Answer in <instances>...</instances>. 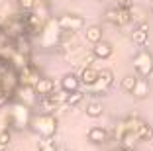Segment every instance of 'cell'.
I'll list each match as a JSON object with an SVG mask.
<instances>
[{
  "label": "cell",
  "mask_w": 153,
  "mask_h": 151,
  "mask_svg": "<svg viewBox=\"0 0 153 151\" xmlns=\"http://www.w3.org/2000/svg\"><path fill=\"white\" fill-rule=\"evenodd\" d=\"M12 100H16V102H22V104H26V106L32 108L33 104H36L37 96H36V92H33V86L18 85V86H16V90H14Z\"/></svg>",
  "instance_id": "obj_8"
},
{
  "label": "cell",
  "mask_w": 153,
  "mask_h": 151,
  "mask_svg": "<svg viewBox=\"0 0 153 151\" xmlns=\"http://www.w3.org/2000/svg\"><path fill=\"white\" fill-rule=\"evenodd\" d=\"M112 51H114L112 43H108V41H104V39L92 43V57H96V59H108L112 55Z\"/></svg>",
  "instance_id": "obj_11"
},
{
  "label": "cell",
  "mask_w": 153,
  "mask_h": 151,
  "mask_svg": "<svg viewBox=\"0 0 153 151\" xmlns=\"http://www.w3.org/2000/svg\"><path fill=\"white\" fill-rule=\"evenodd\" d=\"M82 98H85V92H81V90L67 92V96H65V104H67V106H79V104L82 102Z\"/></svg>",
  "instance_id": "obj_23"
},
{
  "label": "cell",
  "mask_w": 153,
  "mask_h": 151,
  "mask_svg": "<svg viewBox=\"0 0 153 151\" xmlns=\"http://www.w3.org/2000/svg\"><path fill=\"white\" fill-rule=\"evenodd\" d=\"M134 69L137 73V77H145L147 79L153 73V55L149 53L147 49H140L137 53L134 55Z\"/></svg>",
  "instance_id": "obj_5"
},
{
  "label": "cell",
  "mask_w": 153,
  "mask_h": 151,
  "mask_svg": "<svg viewBox=\"0 0 153 151\" xmlns=\"http://www.w3.org/2000/svg\"><path fill=\"white\" fill-rule=\"evenodd\" d=\"M59 145L55 143L53 138H41L37 141V151H57Z\"/></svg>",
  "instance_id": "obj_21"
},
{
  "label": "cell",
  "mask_w": 153,
  "mask_h": 151,
  "mask_svg": "<svg viewBox=\"0 0 153 151\" xmlns=\"http://www.w3.org/2000/svg\"><path fill=\"white\" fill-rule=\"evenodd\" d=\"M0 151H6V145H2V143H0Z\"/></svg>",
  "instance_id": "obj_28"
},
{
  "label": "cell",
  "mask_w": 153,
  "mask_h": 151,
  "mask_svg": "<svg viewBox=\"0 0 153 151\" xmlns=\"http://www.w3.org/2000/svg\"><path fill=\"white\" fill-rule=\"evenodd\" d=\"M32 108L26 106L22 102H16L12 100L10 108L6 112V120H8V128L16 129V132H24V129L30 128V120H32Z\"/></svg>",
  "instance_id": "obj_1"
},
{
  "label": "cell",
  "mask_w": 153,
  "mask_h": 151,
  "mask_svg": "<svg viewBox=\"0 0 153 151\" xmlns=\"http://www.w3.org/2000/svg\"><path fill=\"white\" fill-rule=\"evenodd\" d=\"M118 151H131V149H124V147H120V149H118Z\"/></svg>",
  "instance_id": "obj_29"
},
{
  "label": "cell",
  "mask_w": 153,
  "mask_h": 151,
  "mask_svg": "<svg viewBox=\"0 0 153 151\" xmlns=\"http://www.w3.org/2000/svg\"><path fill=\"white\" fill-rule=\"evenodd\" d=\"M59 41H61V28H59L55 18H49L39 31V43L41 47L47 49V47H55Z\"/></svg>",
  "instance_id": "obj_3"
},
{
  "label": "cell",
  "mask_w": 153,
  "mask_h": 151,
  "mask_svg": "<svg viewBox=\"0 0 153 151\" xmlns=\"http://www.w3.org/2000/svg\"><path fill=\"white\" fill-rule=\"evenodd\" d=\"M106 20L114 26H126L131 20V12L130 8H110L106 10Z\"/></svg>",
  "instance_id": "obj_9"
},
{
  "label": "cell",
  "mask_w": 153,
  "mask_h": 151,
  "mask_svg": "<svg viewBox=\"0 0 153 151\" xmlns=\"http://www.w3.org/2000/svg\"><path fill=\"white\" fill-rule=\"evenodd\" d=\"M53 90H55V83H53V79H47V77H39V80L33 85V92H36L37 98L47 96Z\"/></svg>",
  "instance_id": "obj_10"
},
{
  "label": "cell",
  "mask_w": 153,
  "mask_h": 151,
  "mask_svg": "<svg viewBox=\"0 0 153 151\" xmlns=\"http://www.w3.org/2000/svg\"><path fill=\"white\" fill-rule=\"evenodd\" d=\"M134 133L137 135V139H141V141H151L153 139V126L147 124L145 120H140L137 122V126H135Z\"/></svg>",
  "instance_id": "obj_14"
},
{
  "label": "cell",
  "mask_w": 153,
  "mask_h": 151,
  "mask_svg": "<svg viewBox=\"0 0 153 151\" xmlns=\"http://www.w3.org/2000/svg\"><path fill=\"white\" fill-rule=\"evenodd\" d=\"M57 24L61 28V31H79L81 28H85V18L79 14H63L57 18Z\"/></svg>",
  "instance_id": "obj_6"
},
{
  "label": "cell",
  "mask_w": 153,
  "mask_h": 151,
  "mask_svg": "<svg viewBox=\"0 0 153 151\" xmlns=\"http://www.w3.org/2000/svg\"><path fill=\"white\" fill-rule=\"evenodd\" d=\"M151 8H153V2H151Z\"/></svg>",
  "instance_id": "obj_31"
},
{
  "label": "cell",
  "mask_w": 153,
  "mask_h": 151,
  "mask_svg": "<svg viewBox=\"0 0 153 151\" xmlns=\"http://www.w3.org/2000/svg\"><path fill=\"white\" fill-rule=\"evenodd\" d=\"M86 138H88L90 143L100 145V143H104L106 139H108V132H106L102 126H92V128L88 129V133H86Z\"/></svg>",
  "instance_id": "obj_13"
},
{
  "label": "cell",
  "mask_w": 153,
  "mask_h": 151,
  "mask_svg": "<svg viewBox=\"0 0 153 151\" xmlns=\"http://www.w3.org/2000/svg\"><path fill=\"white\" fill-rule=\"evenodd\" d=\"M134 0H118V8H131Z\"/></svg>",
  "instance_id": "obj_27"
},
{
  "label": "cell",
  "mask_w": 153,
  "mask_h": 151,
  "mask_svg": "<svg viewBox=\"0 0 153 151\" xmlns=\"http://www.w3.org/2000/svg\"><path fill=\"white\" fill-rule=\"evenodd\" d=\"M79 89H81L79 77L73 75V73L63 75V79H61V90H63V92H75V90H79Z\"/></svg>",
  "instance_id": "obj_15"
},
{
  "label": "cell",
  "mask_w": 153,
  "mask_h": 151,
  "mask_svg": "<svg viewBox=\"0 0 153 151\" xmlns=\"http://www.w3.org/2000/svg\"><path fill=\"white\" fill-rule=\"evenodd\" d=\"M112 85H114V73L110 71V69H102V71H98L96 83L86 86V89H88L90 96H104V94L112 89Z\"/></svg>",
  "instance_id": "obj_4"
},
{
  "label": "cell",
  "mask_w": 153,
  "mask_h": 151,
  "mask_svg": "<svg viewBox=\"0 0 153 151\" xmlns=\"http://www.w3.org/2000/svg\"><path fill=\"white\" fill-rule=\"evenodd\" d=\"M39 108H41L43 114H53V112L59 108V104L55 102V100H51L49 96H41L39 98Z\"/></svg>",
  "instance_id": "obj_20"
},
{
  "label": "cell",
  "mask_w": 153,
  "mask_h": 151,
  "mask_svg": "<svg viewBox=\"0 0 153 151\" xmlns=\"http://www.w3.org/2000/svg\"><path fill=\"white\" fill-rule=\"evenodd\" d=\"M30 129L33 133H37L39 138H55V133L59 129V120L55 118V114H33L30 120Z\"/></svg>",
  "instance_id": "obj_2"
},
{
  "label": "cell",
  "mask_w": 153,
  "mask_h": 151,
  "mask_svg": "<svg viewBox=\"0 0 153 151\" xmlns=\"http://www.w3.org/2000/svg\"><path fill=\"white\" fill-rule=\"evenodd\" d=\"M131 94H134L137 100H145V98L151 94L149 80L145 79V77H137V83H135V86H134V90H131Z\"/></svg>",
  "instance_id": "obj_12"
},
{
  "label": "cell",
  "mask_w": 153,
  "mask_h": 151,
  "mask_svg": "<svg viewBox=\"0 0 153 151\" xmlns=\"http://www.w3.org/2000/svg\"><path fill=\"white\" fill-rule=\"evenodd\" d=\"M131 37H134V41L140 45V47H143V45L147 43V39H149V26L145 22L140 24V26L135 28V31H134V36H131Z\"/></svg>",
  "instance_id": "obj_16"
},
{
  "label": "cell",
  "mask_w": 153,
  "mask_h": 151,
  "mask_svg": "<svg viewBox=\"0 0 153 151\" xmlns=\"http://www.w3.org/2000/svg\"><path fill=\"white\" fill-rule=\"evenodd\" d=\"M57 151H67V149H65V147H59V149Z\"/></svg>",
  "instance_id": "obj_30"
},
{
  "label": "cell",
  "mask_w": 153,
  "mask_h": 151,
  "mask_svg": "<svg viewBox=\"0 0 153 151\" xmlns=\"http://www.w3.org/2000/svg\"><path fill=\"white\" fill-rule=\"evenodd\" d=\"M85 39L88 41V43H96V41H100V39H102V28H100V26H90V28H86Z\"/></svg>",
  "instance_id": "obj_18"
},
{
  "label": "cell",
  "mask_w": 153,
  "mask_h": 151,
  "mask_svg": "<svg viewBox=\"0 0 153 151\" xmlns=\"http://www.w3.org/2000/svg\"><path fill=\"white\" fill-rule=\"evenodd\" d=\"M96 79H98V71H96V69H92V67H85V69L81 71V75H79L81 85H85V86L94 85Z\"/></svg>",
  "instance_id": "obj_17"
},
{
  "label": "cell",
  "mask_w": 153,
  "mask_h": 151,
  "mask_svg": "<svg viewBox=\"0 0 153 151\" xmlns=\"http://www.w3.org/2000/svg\"><path fill=\"white\" fill-rule=\"evenodd\" d=\"M135 83H137V77H135V75H126L124 79H122L120 86H122V90H124V92H130V94H131Z\"/></svg>",
  "instance_id": "obj_24"
},
{
  "label": "cell",
  "mask_w": 153,
  "mask_h": 151,
  "mask_svg": "<svg viewBox=\"0 0 153 151\" xmlns=\"http://www.w3.org/2000/svg\"><path fill=\"white\" fill-rule=\"evenodd\" d=\"M18 85H26V86H33L39 80V71H37V67L32 65V61L27 63L26 67H22V69H18Z\"/></svg>",
  "instance_id": "obj_7"
},
{
  "label": "cell",
  "mask_w": 153,
  "mask_h": 151,
  "mask_svg": "<svg viewBox=\"0 0 153 151\" xmlns=\"http://www.w3.org/2000/svg\"><path fill=\"white\" fill-rule=\"evenodd\" d=\"M36 2L37 0H18V6H20L22 12H32L33 6H36Z\"/></svg>",
  "instance_id": "obj_25"
},
{
  "label": "cell",
  "mask_w": 153,
  "mask_h": 151,
  "mask_svg": "<svg viewBox=\"0 0 153 151\" xmlns=\"http://www.w3.org/2000/svg\"><path fill=\"white\" fill-rule=\"evenodd\" d=\"M102 112H104L102 104L96 102V100H92V102L86 104V116H88V118H100V116H102Z\"/></svg>",
  "instance_id": "obj_22"
},
{
  "label": "cell",
  "mask_w": 153,
  "mask_h": 151,
  "mask_svg": "<svg viewBox=\"0 0 153 151\" xmlns=\"http://www.w3.org/2000/svg\"><path fill=\"white\" fill-rule=\"evenodd\" d=\"M118 139L122 141V147H124V149H131V147L135 145V141H137V135H135L131 129H126Z\"/></svg>",
  "instance_id": "obj_19"
},
{
  "label": "cell",
  "mask_w": 153,
  "mask_h": 151,
  "mask_svg": "<svg viewBox=\"0 0 153 151\" xmlns=\"http://www.w3.org/2000/svg\"><path fill=\"white\" fill-rule=\"evenodd\" d=\"M10 139H12V129H2V132H0V143L8 147Z\"/></svg>",
  "instance_id": "obj_26"
}]
</instances>
